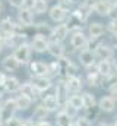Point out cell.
<instances>
[{"mask_svg":"<svg viewBox=\"0 0 117 126\" xmlns=\"http://www.w3.org/2000/svg\"><path fill=\"white\" fill-rule=\"evenodd\" d=\"M18 109H16V103H15V98L13 97H7L3 100L1 103V107H0V119H1V123L15 117Z\"/></svg>","mask_w":117,"mask_h":126,"instance_id":"1","label":"cell"},{"mask_svg":"<svg viewBox=\"0 0 117 126\" xmlns=\"http://www.w3.org/2000/svg\"><path fill=\"white\" fill-rule=\"evenodd\" d=\"M12 54L15 56V59L18 62L21 63V66L22 64H28L31 62V56H32V50H31L29 43H22L18 47H15L13 51H12Z\"/></svg>","mask_w":117,"mask_h":126,"instance_id":"2","label":"cell"},{"mask_svg":"<svg viewBox=\"0 0 117 126\" xmlns=\"http://www.w3.org/2000/svg\"><path fill=\"white\" fill-rule=\"evenodd\" d=\"M19 94L27 95L28 98H31L34 103H38L41 98H43V93L40 90H37L31 81H25L21 84V88H19Z\"/></svg>","mask_w":117,"mask_h":126,"instance_id":"3","label":"cell"},{"mask_svg":"<svg viewBox=\"0 0 117 126\" xmlns=\"http://www.w3.org/2000/svg\"><path fill=\"white\" fill-rule=\"evenodd\" d=\"M53 88H54V97L57 98L58 104H60V109L67 103V98H69V91H67V88H66V84H64V81H57V84L56 85H53Z\"/></svg>","mask_w":117,"mask_h":126,"instance_id":"4","label":"cell"},{"mask_svg":"<svg viewBox=\"0 0 117 126\" xmlns=\"http://www.w3.org/2000/svg\"><path fill=\"white\" fill-rule=\"evenodd\" d=\"M34 12L31 9H25V7H19L18 9V15H16V22L22 27H29L34 25Z\"/></svg>","mask_w":117,"mask_h":126,"instance_id":"5","label":"cell"},{"mask_svg":"<svg viewBox=\"0 0 117 126\" xmlns=\"http://www.w3.org/2000/svg\"><path fill=\"white\" fill-rule=\"evenodd\" d=\"M29 81L32 82V85L37 90H40L43 93V95H44L45 91H48V90L53 88V79H50L48 76H31Z\"/></svg>","mask_w":117,"mask_h":126,"instance_id":"6","label":"cell"},{"mask_svg":"<svg viewBox=\"0 0 117 126\" xmlns=\"http://www.w3.org/2000/svg\"><path fill=\"white\" fill-rule=\"evenodd\" d=\"M21 84L22 82L19 81V78H16L13 75H6V79L3 84V91L6 94H16V93H19Z\"/></svg>","mask_w":117,"mask_h":126,"instance_id":"7","label":"cell"},{"mask_svg":"<svg viewBox=\"0 0 117 126\" xmlns=\"http://www.w3.org/2000/svg\"><path fill=\"white\" fill-rule=\"evenodd\" d=\"M0 66H1V69H3V72L6 73V72H16L19 67H21V63L18 62L16 59H15V56L10 53V54H6L1 60H0Z\"/></svg>","mask_w":117,"mask_h":126,"instance_id":"8","label":"cell"},{"mask_svg":"<svg viewBox=\"0 0 117 126\" xmlns=\"http://www.w3.org/2000/svg\"><path fill=\"white\" fill-rule=\"evenodd\" d=\"M69 30H67V27H66V24L64 22H61V24H56L54 27H53V35H51V38H50V41H57V43H63L67 37H69Z\"/></svg>","mask_w":117,"mask_h":126,"instance_id":"9","label":"cell"},{"mask_svg":"<svg viewBox=\"0 0 117 126\" xmlns=\"http://www.w3.org/2000/svg\"><path fill=\"white\" fill-rule=\"evenodd\" d=\"M40 103L43 104V107H44L48 113H53V111H58V110H60V104H58L57 98L54 97V94L43 95V98L40 100Z\"/></svg>","mask_w":117,"mask_h":126,"instance_id":"10","label":"cell"},{"mask_svg":"<svg viewBox=\"0 0 117 126\" xmlns=\"http://www.w3.org/2000/svg\"><path fill=\"white\" fill-rule=\"evenodd\" d=\"M67 15H69V13H67L64 9H61L58 4H54V6H51V7L48 9V18H50L53 22H56V24L64 22L66 18H67Z\"/></svg>","mask_w":117,"mask_h":126,"instance_id":"11","label":"cell"},{"mask_svg":"<svg viewBox=\"0 0 117 126\" xmlns=\"http://www.w3.org/2000/svg\"><path fill=\"white\" fill-rule=\"evenodd\" d=\"M31 76H47V63L43 60H31L28 63Z\"/></svg>","mask_w":117,"mask_h":126,"instance_id":"12","label":"cell"},{"mask_svg":"<svg viewBox=\"0 0 117 126\" xmlns=\"http://www.w3.org/2000/svg\"><path fill=\"white\" fill-rule=\"evenodd\" d=\"M113 3H114V0H97L92 6V10H95L100 16H108Z\"/></svg>","mask_w":117,"mask_h":126,"instance_id":"13","label":"cell"},{"mask_svg":"<svg viewBox=\"0 0 117 126\" xmlns=\"http://www.w3.org/2000/svg\"><path fill=\"white\" fill-rule=\"evenodd\" d=\"M88 37L84 34V31H78V32H72L70 35V46L73 50H84L85 44H87Z\"/></svg>","mask_w":117,"mask_h":126,"instance_id":"14","label":"cell"},{"mask_svg":"<svg viewBox=\"0 0 117 126\" xmlns=\"http://www.w3.org/2000/svg\"><path fill=\"white\" fill-rule=\"evenodd\" d=\"M16 30V21H13V18L10 16H6L0 21V32L6 37H10L15 34Z\"/></svg>","mask_w":117,"mask_h":126,"instance_id":"15","label":"cell"},{"mask_svg":"<svg viewBox=\"0 0 117 126\" xmlns=\"http://www.w3.org/2000/svg\"><path fill=\"white\" fill-rule=\"evenodd\" d=\"M91 12H92V9H91L88 4H85V3L81 1V3L78 4V7H76L70 15H73L76 19H79L82 24H85L88 21V18H89V15H91Z\"/></svg>","mask_w":117,"mask_h":126,"instance_id":"16","label":"cell"},{"mask_svg":"<svg viewBox=\"0 0 117 126\" xmlns=\"http://www.w3.org/2000/svg\"><path fill=\"white\" fill-rule=\"evenodd\" d=\"M48 43H50L48 40L37 35L29 41V46H31V50L35 51V53H45L47 48H48Z\"/></svg>","mask_w":117,"mask_h":126,"instance_id":"17","label":"cell"},{"mask_svg":"<svg viewBox=\"0 0 117 126\" xmlns=\"http://www.w3.org/2000/svg\"><path fill=\"white\" fill-rule=\"evenodd\" d=\"M94 54H95V59H98V60H111V59L114 57V50H113V47H110V46L101 44V46L94 51Z\"/></svg>","mask_w":117,"mask_h":126,"instance_id":"18","label":"cell"},{"mask_svg":"<svg viewBox=\"0 0 117 126\" xmlns=\"http://www.w3.org/2000/svg\"><path fill=\"white\" fill-rule=\"evenodd\" d=\"M34 27H35V34L38 37H43V38L50 41V38L53 35V27L51 25H48L47 22H37V24H34Z\"/></svg>","mask_w":117,"mask_h":126,"instance_id":"19","label":"cell"},{"mask_svg":"<svg viewBox=\"0 0 117 126\" xmlns=\"http://www.w3.org/2000/svg\"><path fill=\"white\" fill-rule=\"evenodd\" d=\"M47 51H48V54H50V56H53V57H56V59H60V57H63V56H64L66 48H64L63 43L50 41V43H48V48H47Z\"/></svg>","mask_w":117,"mask_h":126,"instance_id":"20","label":"cell"},{"mask_svg":"<svg viewBox=\"0 0 117 126\" xmlns=\"http://www.w3.org/2000/svg\"><path fill=\"white\" fill-rule=\"evenodd\" d=\"M64 84H66L67 91L72 93V94H78V93L82 90V79H81L78 75H76V76H70V78H67V79L64 81Z\"/></svg>","mask_w":117,"mask_h":126,"instance_id":"21","label":"cell"},{"mask_svg":"<svg viewBox=\"0 0 117 126\" xmlns=\"http://www.w3.org/2000/svg\"><path fill=\"white\" fill-rule=\"evenodd\" d=\"M15 98V103H16V109H18V111H27L29 110L31 107H32V104H34V101L28 98L27 95H22L18 93L16 97H13Z\"/></svg>","mask_w":117,"mask_h":126,"instance_id":"22","label":"cell"},{"mask_svg":"<svg viewBox=\"0 0 117 126\" xmlns=\"http://www.w3.org/2000/svg\"><path fill=\"white\" fill-rule=\"evenodd\" d=\"M48 111L43 107V104L38 101L37 104H35V107H34V111H32V114H31V119L34 120V122H43V120H47V117H48Z\"/></svg>","mask_w":117,"mask_h":126,"instance_id":"23","label":"cell"},{"mask_svg":"<svg viewBox=\"0 0 117 126\" xmlns=\"http://www.w3.org/2000/svg\"><path fill=\"white\" fill-rule=\"evenodd\" d=\"M78 59H79V63L85 67H91L95 64V54L94 51H89V50H81Z\"/></svg>","mask_w":117,"mask_h":126,"instance_id":"24","label":"cell"},{"mask_svg":"<svg viewBox=\"0 0 117 126\" xmlns=\"http://www.w3.org/2000/svg\"><path fill=\"white\" fill-rule=\"evenodd\" d=\"M98 107H100V110H101V111L111 113V111H114V110H116V101H114L111 97L105 95V97H102V98L98 101Z\"/></svg>","mask_w":117,"mask_h":126,"instance_id":"25","label":"cell"},{"mask_svg":"<svg viewBox=\"0 0 117 126\" xmlns=\"http://www.w3.org/2000/svg\"><path fill=\"white\" fill-rule=\"evenodd\" d=\"M64 24H66V27H67L69 32L84 31V24H82V22H81L79 19H76V18H75L73 15H67V18H66Z\"/></svg>","mask_w":117,"mask_h":126,"instance_id":"26","label":"cell"},{"mask_svg":"<svg viewBox=\"0 0 117 126\" xmlns=\"http://www.w3.org/2000/svg\"><path fill=\"white\" fill-rule=\"evenodd\" d=\"M88 32H89V37H92V38H101L105 32V28L100 22H92L88 25Z\"/></svg>","mask_w":117,"mask_h":126,"instance_id":"27","label":"cell"},{"mask_svg":"<svg viewBox=\"0 0 117 126\" xmlns=\"http://www.w3.org/2000/svg\"><path fill=\"white\" fill-rule=\"evenodd\" d=\"M95 69L102 76H107V75H111L113 73V66H111V62L110 60H100V62L95 64Z\"/></svg>","mask_w":117,"mask_h":126,"instance_id":"28","label":"cell"},{"mask_svg":"<svg viewBox=\"0 0 117 126\" xmlns=\"http://www.w3.org/2000/svg\"><path fill=\"white\" fill-rule=\"evenodd\" d=\"M34 15H44L48 12V0H35L32 7Z\"/></svg>","mask_w":117,"mask_h":126,"instance_id":"29","label":"cell"},{"mask_svg":"<svg viewBox=\"0 0 117 126\" xmlns=\"http://www.w3.org/2000/svg\"><path fill=\"white\" fill-rule=\"evenodd\" d=\"M73 122H75V120H73L72 117H69L61 109L57 111V114H56V125L57 126H70Z\"/></svg>","mask_w":117,"mask_h":126,"instance_id":"30","label":"cell"},{"mask_svg":"<svg viewBox=\"0 0 117 126\" xmlns=\"http://www.w3.org/2000/svg\"><path fill=\"white\" fill-rule=\"evenodd\" d=\"M85 110V114H84V117L87 119L88 122H95L98 117H100V113H101V110H100V107L98 106H94V107H89V109H84Z\"/></svg>","mask_w":117,"mask_h":126,"instance_id":"31","label":"cell"},{"mask_svg":"<svg viewBox=\"0 0 117 126\" xmlns=\"http://www.w3.org/2000/svg\"><path fill=\"white\" fill-rule=\"evenodd\" d=\"M102 78H104V76H102L101 73H98L97 70H95V72H88V75H87V81L91 87H98V85H101V84H102Z\"/></svg>","mask_w":117,"mask_h":126,"instance_id":"32","label":"cell"},{"mask_svg":"<svg viewBox=\"0 0 117 126\" xmlns=\"http://www.w3.org/2000/svg\"><path fill=\"white\" fill-rule=\"evenodd\" d=\"M67 104H70L72 107H75L76 110H82L84 109V101H82V97L79 94H72L67 98Z\"/></svg>","mask_w":117,"mask_h":126,"instance_id":"33","label":"cell"},{"mask_svg":"<svg viewBox=\"0 0 117 126\" xmlns=\"http://www.w3.org/2000/svg\"><path fill=\"white\" fill-rule=\"evenodd\" d=\"M102 44V41H101V38H92V37H89L87 40V44H85V47H84V50H89V51H95Z\"/></svg>","mask_w":117,"mask_h":126,"instance_id":"34","label":"cell"},{"mask_svg":"<svg viewBox=\"0 0 117 126\" xmlns=\"http://www.w3.org/2000/svg\"><path fill=\"white\" fill-rule=\"evenodd\" d=\"M81 97H82V101H84V109H89V107H94V106H97L95 97L91 94V93H84Z\"/></svg>","mask_w":117,"mask_h":126,"instance_id":"35","label":"cell"},{"mask_svg":"<svg viewBox=\"0 0 117 126\" xmlns=\"http://www.w3.org/2000/svg\"><path fill=\"white\" fill-rule=\"evenodd\" d=\"M61 110H63V111H64L69 117H72V119L78 117V113H79V110H76L75 107H72V106H70V104H67V103L61 107Z\"/></svg>","mask_w":117,"mask_h":126,"instance_id":"36","label":"cell"},{"mask_svg":"<svg viewBox=\"0 0 117 126\" xmlns=\"http://www.w3.org/2000/svg\"><path fill=\"white\" fill-rule=\"evenodd\" d=\"M24 123V119H19V117H12V119H9V120H6V122H3L0 126H21Z\"/></svg>","mask_w":117,"mask_h":126,"instance_id":"37","label":"cell"},{"mask_svg":"<svg viewBox=\"0 0 117 126\" xmlns=\"http://www.w3.org/2000/svg\"><path fill=\"white\" fill-rule=\"evenodd\" d=\"M57 4L61 7V9H64L67 13H69V10H70V7H72V3H70V1H67V0H60Z\"/></svg>","mask_w":117,"mask_h":126,"instance_id":"38","label":"cell"},{"mask_svg":"<svg viewBox=\"0 0 117 126\" xmlns=\"http://www.w3.org/2000/svg\"><path fill=\"white\" fill-rule=\"evenodd\" d=\"M7 3H9L12 7H15V9H19V7H22V3H24V0H7Z\"/></svg>","mask_w":117,"mask_h":126,"instance_id":"39","label":"cell"},{"mask_svg":"<svg viewBox=\"0 0 117 126\" xmlns=\"http://www.w3.org/2000/svg\"><path fill=\"white\" fill-rule=\"evenodd\" d=\"M75 122H76L79 126H91V125H92L91 122H88L84 116H82V117H79V119H78V120H75Z\"/></svg>","mask_w":117,"mask_h":126,"instance_id":"40","label":"cell"},{"mask_svg":"<svg viewBox=\"0 0 117 126\" xmlns=\"http://www.w3.org/2000/svg\"><path fill=\"white\" fill-rule=\"evenodd\" d=\"M108 93H110V95H108V97H111V98H113V100L117 103V85H114L113 88H110V90H108Z\"/></svg>","mask_w":117,"mask_h":126,"instance_id":"41","label":"cell"},{"mask_svg":"<svg viewBox=\"0 0 117 126\" xmlns=\"http://www.w3.org/2000/svg\"><path fill=\"white\" fill-rule=\"evenodd\" d=\"M34 3H35V0H24V3H22V7H25V9H31V10H32V7H34Z\"/></svg>","mask_w":117,"mask_h":126,"instance_id":"42","label":"cell"},{"mask_svg":"<svg viewBox=\"0 0 117 126\" xmlns=\"http://www.w3.org/2000/svg\"><path fill=\"white\" fill-rule=\"evenodd\" d=\"M110 15L113 16V19L117 18V1L113 3V6H111V10H110Z\"/></svg>","mask_w":117,"mask_h":126,"instance_id":"43","label":"cell"},{"mask_svg":"<svg viewBox=\"0 0 117 126\" xmlns=\"http://www.w3.org/2000/svg\"><path fill=\"white\" fill-rule=\"evenodd\" d=\"M4 46H6V35L0 32V48H4Z\"/></svg>","mask_w":117,"mask_h":126,"instance_id":"44","label":"cell"},{"mask_svg":"<svg viewBox=\"0 0 117 126\" xmlns=\"http://www.w3.org/2000/svg\"><path fill=\"white\" fill-rule=\"evenodd\" d=\"M6 75L3 70H0V88H3V84H4V79H6Z\"/></svg>","mask_w":117,"mask_h":126,"instance_id":"45","label":"cell"},{"mask_svg":"<svg viewBox=\"0 0 117 126\" xmlns=\"http://www.w3.org/2000/svg\"><path fill=\"white\" fill-rule=\"evenodd\" d=\"M37 126H53V125H51L48 120H43V122H38V123H37Z\"/></svg>","mask_w":117,"mask_h":126,"instance_id":"46","label":"cell"},{"mask_svg":"<svg viewBox=\"0 0 117 126\" xmlns=\"http://www.w3.org/2000/svg\"><path fill=\"white\" fill-rule=\"evenodd\" d=\"M111 43H113V48H117V35H111Z\"/></svg>","mask_w":117,"mask_h":126,"instance_id":"47","label":"cell"},{"mask_svg":"<svg viewBox=\"0 0 117 126\" xmlns=\"http://www.w3.org/2000/svg\"><path fill=\"white\" fill-rule=\"evenodd\" d=\"M111 60H113V62H111V66H113V67L117 70V57H113Z\"/></svg>","mask_w":117,"mask_h":126,"instance_id":"48","label":"cell"},{"mask_svg":"<svg viewBox=\"0 0 117 126\" xmlns=\"http://www.w3.org/2000/svg\"><path fill=\"white\" fill-rule=\"evenodd\" d=\"M67 1H70V3H72V4H76V3H78V4H79V3H81V1H82V0H67Z\"/></svg>","mask_w":117,"mask_h":126,"instance_id":"49","label":"cell"},{"mask_svg":"<svg viewBox=\"0 0 117 126\" xmlns=\"http://www.w3.org/2000/svg\"><path fill=\"white\" fill-rule=\"evenodd\" d=\"M3 13V3H1V0H0V15Z\"/></svg>","mask_w":117,"mask_h":126,"instance_id":"50","label":"cell"},{"mask_svg":"<svg viewBox=\"0 0 117 126\" xmlns=\"http://www.w3.org/2000/svg\"><path fill=\"white\" fill-rule=\"evenodd\" d=\"M70 126H79V125H78L76 122H73V123H72V125H70Z\"/></svg>","mask_w":117,"mask_h":126,"instance_id":"51","label":"cell"},{"mask_svg":"<svg viewBox=\"0 0 117 126\" xmlns=\"http://www.w3.org/2000/svg\"><path fill=\"white\" fill-rule=\"evenodd\" d=\"M1 103H3V98H0V107H1Z\"/></svg>","mask_w":117,"mask_h":126,"instance_id":"52","label":"cell"},{"mask_svg":"<svg viewBox=\"0 0 117 126\" xmlns=\"http://www.w3.org/2000/svg\"><path fill=\"white\" fill-rule=\"evenodd\" d=\"M113 126H117V120H116V122H114V125H113Z\"/></svg>","mask_w":117,"mask_h":126,"instance_id":"53","label":"cell"},{"mask_svg":"<svg viewBox=\"0 0 117 126\" xmlns=\"http://www.w3.org/2000/svg\"><path fill=\"white\" fill-rule=\"evenodd\" d=\"M1 51H3V48H0V54H1Z\"/></svg>","mask_w":117,"mask_h":126,"instance_id":"54","label":"cell"},{"mask_svg":"<svg viewBox=\"0 0 117 126\" xmlns=\"http://www.w3.org/2000/svg\"><path fill=\"white\" fill-rule=\"evenodd\" d=\"M0 125H1V119H0Z\"/></svg>","mask_w":117,"mask_h":126,"instance_id":"55","label":"cell"}]
</instances>
